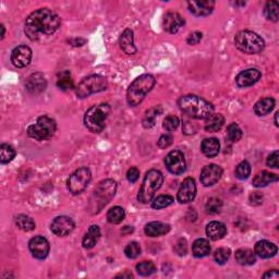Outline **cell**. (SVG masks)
<instances>
[{
    "label": "cell",
    "mask_w": 279,
    "mask_h": 279,
    "mask_svg": "<svg viewBox=\"0 0 279 279\" xmlns=\"http://www.w3.org/2000/svg\"><path fill=\"white\" fill-rule=\"evenodd\" d=\"M137 271L141 276H151L156 271V267L154 263L150 262V261H144V262L139 263L137 265Z\"/></svg>",
    "instance_id": "cell-39"
},
{
    "label": "cell",
    "mask_w": 279,
    "mask_h": 279,
    "mask_svg": "<svg viewBox=\"0 0 279 279\" xmlns=\"http://www.w3.org/2000/svg\"><path fill=\"white\" fill-rule=\"evenodd\" d=\"M124 253L129 259H137L138 256L141 254V246L138 242H130V244L125 246Z\"/></svg>",
    "instance_id": "cell-44"
},
{
    "label": "cell",
    "mask_w": 279,
    "mask_h": 279,
    "mask_svg": "<svg viewBox=\"0 0 279 279\" xmlns=\"http://www.w3.org/2000/svg\"><path fill=\"white\" fill-rule=\"evenodd\" d=\"M57 85L58 87L62 89V91H69V89L74 87L73 80L71 79L69 72H64V73H61L59 75V78H58L57 81Z\"/></svg>",
    "instance_id": "cell-37"
},
{
    "label": "cell",
    "mask_w": 279,
    "mask_h": 279,
    "mask_svg": "<svg viewBox=\"0 0 279 279\" xmlns=\"http://www.w3.org/2000/svg\"><path fill=\"white\" fill-rule=\"evenodd\" d=\"M125 217L124 209L120 206H115V208L110 209L107 213V219L110 224H120Z\"/></svg>",
    "instance_id": "cell-33"
},
{
    "label": "cell",
    "mask_w": 279,
    "mask_h": 279,
    "mask_svg": "<svg viewBox=\"0 0 279 279\" xmlns=\"http://www.w3.org/2000/svg\"><path fill=\"white\" fill-rule=\"evenodd\" d=\"M116 277H122V278L127 277V278H132L133 276H132V274H120V275H117Z\"/></svg>",
    "instance_id": "cell-53"
},
{
    "label": "cell",
    "mask_w": 279,
    "mask_h": 279,
    "mask_svg": "<svg viewBox=\"0 0 279 279\" xmlns=\"http://www.w3.org/2000/svg\"><path fill=\"white\" fill-rule=\"evenodd\" d=\"M60 17L48 8H42L28 17L24 32L31 40H38L45 36H51L60 26Z\"/></svg>",
    "instance_id": "cell-1"
},
{
    "label": "cell",
    "mask_w": 279,
    "mask_h": 279,
    "mask_svg": "<svg viewBox=\"0 0 279 279\" xmlns=\"http://www.w3.org/2000/svg\"><path fill=\"white\" fill-rule=\"evenodd\" d=\"M227 137L230 142H238L242 138V130L236 122L230 123L227 128Z\"/></svg>",
    "instance_id": "cell-40"
},
{
    "label": "cell",
    "mask_w": 279,
    "mask_h": 279,
    "mask_svg": "<svg viewBox=\"0 0 279 279\" xmlns=\"http://www.w3.org/2000/svg\"><path fill=\"white\" fill-rule=\"evenodd\" d=\"M165 165L170 173L174 174H181L186 172V159L180 151H172L166 156Z\"/></svg>",
    "instance_id": "cell-11"
},
{
    "label": "cell",
    "mask_w": 279,
    "mask_h": 279,
    "mask_svg": "<svg viewBox=\"0 0 279 279\" xmlns=\"http://www.w3.org/2000/svg\"><path fill=\"white\" fill-rule=\"evenodd\" d=\"M222 201L217 199V197H211V199L208 201V203H206L205 209L209 214H217L219 213L220 209H222Z\"/></svg>",
    "instance_id": "cell-43"
},
{
    "label": "cell",
    "mask_w": 279,
    "mask_h": 279,
    "mask_svg": "<svg viewBox=\"0 0 279 279\" xmlns=\"http://www.w3.org/2000/svg\"><path fill=\"white\" fill-rule=\"evenodd\" d=\"M1 30H2V33H1V39L4 37V26L1 25Z\"/></svg>",
    "instance_id": "cell-54"
},
{
    "label": "cell",
    "mask_w": 279,
    "mask_h": 279,
    "mask_svg": "<svg viewBox=\"0 0 279 279\" xmlns=\"http://www.w3.org/2000/svg\"><path fill=\"white\" fill-rule=\"evenodd\" d=\"M202 37H203V35H202L201 32L191 33L190 35H189V37L187 38V42L189 45H196L201 42Z\"/></svg>",
    "instance_id": "cell-49"
},
{
    "label": "cell",
    "mask_w": 279,
    "mask_h": 279,
    "mask_svg": "<svg viewBox=\"0 0 279 279\" xmlns=\"http://www.w3.org/2000/svg\"><path fill=\"white\" fill-rule=\"evenodd\" d=\"M52 231L58 237L68 236L73 231L74 222L68 216H58L52 223Z\"/></svg>",
    "instance_id": "cell-13"
},
{
    "label": "cell",
    "mask_w": 279,
    "mask_h": 279,
    "mask_svg": "<svg viewBox=\"0 0 279 279\" xmlns=\"http://www.w3.org/2000/svg\"><path fill=\"white\" fill-rule=\"evenodd\" d=\"M100 238H101L100 227L96 226V225H93V226L89 227L87 235H85L83 238V241H82L83 247H85V249H92V247L95 246Z\"/></svg>",
    "instance_id": "cell-26"
},
{
    "label": "cell",
    "mask_w": 279,
    "mask_h": 279,
    "mask_svg": "<svg viewBox=\"0 0 279 279\" xmlns=\"http://www.w3.org/2000/svg\"><path fill=\"white\" fill-rule=\"evenodd\" d=\"M264 278H278L279 277V274L276 271V269H273V271H269L267 273H265L263 275Z\"/></svg>",
    "instance_id": "cell-52"
},
{
    "label": "cell",
    "mask_w": 279,
    "mask_h": 279,
    "mask_svg": "<svg viewBox=\"0 0 279 279\" xmlns=\"http://www.w3.org/2000/svg\"><path fill=\"white\" fill-rule=\"evenodd\" d=\"M164 177L160 172L156 169H152L144 177L142 187L140 189L138 200L143 204H147L154 197L157 190H159L163 184Z\"/></svg>",
    "instance_id": "cell-6"
},
{
    "label": "cell",
    "mask_w": 279,
    "mask_h": 279,
    "mask_svg": "<svg viewBox=\"0 0 279 279\" xmlns=\"http://www.w3.org/2000/svg\"><path fill=\"white\" fill-rule=\"evenodd\" d=\"M56 128L55 120L47 116H42L36 120L34 124L30 125L28 134L29 137L37 140V141H43V140L52 138L56 132Z\"/></svg>",
    "instance_id": "cell-9"
},
{
    "label": "cell",
    "mask_w": 279,
    "mask_h": 279,
    "mask_svg": "<svg viewBox=\"0 0 279 279\" xmlns=\"http://www.w3.org/2000/svg\"><path fill=\"white\" fill-rule=\"evenodd\" d=\"M158 146L160 148H167L173 144V137L170 134H164L158 140Z\"/></svg>",
    "instance_id": "cell-47"
},
{
    "label": "cell",
    "mask_w": 279,
    "mask_h": 279,
    "mask_svg": "<svg viewBox=\"0 0 279 279\" xmlns=\"http://www.w3.org/2000/svg\"><path fill=\"white\" fill-rule=\"evenodd\" d=\"M179 118L177 116H168L166 117L163 123V127L167 130V131H174V130L179 127Z\"/></svg>",
    "instance_id": "cell-45"
},
{
    "label": "cell",
    "mask_w": 279,
    "mask_h": 279,
    "mask_svg": "<svg viewBox=\"0 0 279 279\" xmlns=\"http://www.w3.org/2000/svg\"><path fill=\"white\" fill-rule=\"evenodd\" d=\"M140 177V170L136 167H132L131 169H129L128 170V173H127V179L129 180L130 182L131 183H134L137 181V180L139 179Z\"/></svg>",
    "instance_id": "cell-50"
},
{
    "label": "cell",
    "mask_w": 279,
    "mask_h": 279,
    "mask_svg": "<svg viewBox=\"0 0 279 279\" xmlns=\"http://www.w3.org/2000/svg\"><path fill=\"white\" fill-rule=\"evenodd\" d=\"M263 202V195L259 192H253L250 195V203L252 205H260Z\"/></svg>",
    "instance_id": "cell-51"
},
{
    "label": "cell",
    "mask_w": 279,
    "mask_h": 279,
    "mask_svg": "<svg viewBox=\"0 0 279 279\" xmlns=\"http://www.w3.org/2000/svg\"><path fill=\"white\" fill-rule=\"evenodd\" d=\"M195 195H196V186L194 180L192 178L184 179L178 191L177 200L181 204L190 203L191 201L194 200Z\"/></svg>",
    "instance_id": "cell-14"
},
{
    "label": "cell",
    "mask_w": 279,
    "mask_h": 279,
    "mask_svg": "<svg viewBox=\"0 0 279 279\" xmlns=\"http://www.w3.org/2000/svg\"><path fill=\"white\" fill-rule=\"evenodd\" d=\"M91 170L87 167L76 169L68 179V190L72 194H80L85 190L87 184L91 181Z\"/></svg>",
    "instance_id": "cell-10"
},
{
    "label": "cell",
    "mask_w": 279,
    "mask_h": 279,
    "mask_svg": "<svg viewBox=\"0 0 279 279\" xmlns=\"http://www.w3.org/2000/svg\"><path fill=\"white\" fill-rule=\"evenodd\" d=\"M222 174L223 169L220 168L218 165L210 164L205 166V167L202 169L200 179L201 182L203 183V186L210 187L219 181L220 178H222Z\"/></svg>",
    "instance_id": "cell-16"
},
{
    "label": "cell",
    "mask_w": 279,
    "mask_h": 279,
    "mask_svg": "<svg viewBox=\"0 0 279 279\" xmlns=\"http://www.w3.org/2000/svg\"><path fill=\"white\" fill-rule=\"evenodd\" d=\"M236 261L240 265L249 266L256 262V256L253 251L249 249H240L236 252Z\"/></svg>",
    "instance_id": "cell-30"
},
{
    "label": "cell",
    "mask_w": 279,
    "mask_h": 279,
    "mask_svg": "<svg viewBox=\"0 0 279 279\" xmlns=\"http://www.w3.org/2000/svg\"><path fill=\"white\" fill-rule=\"evenodd\" d=\"M227 233V227L220 222H211L206 227V235L210 240L217 241L223 239Z\"/></svg>",
    "instance_id": "cell-22"
},
{
    "label": "cell",
    "mask_w": 279,
    "mask_h": 279,
    "mask_svg": "<svg viewBox=\"0 0 279 279\" xmlns=\"http://www.w3.org/2000/svg\"><path fill=\"white\" fill-rule=\"evenodd\" d=\"M30 251L35 259L37 260H44L47 258V255L49 253V250H51V246H49V242L45 239L44 237H34L31 239L29 244Z\"/></svg>",
    "instance_id": "cell-15"
},
{
    "label": "cell",
    "mask_w": 279,
    "mask_h": 279,
    "mask_svg": "<svg viewBox=\"0 0 279 279\" xmlns=\"http://www.w3.org/2000/svg\"><path fill=\"white\" fill-rule=\"evenodd\" d=\"M230 249H228V247H219L218 250L215 251L214 259L218 264L224 265L229 260V258H230Z\"/></svg>",
    "instance_id": "cell-42"
},
{
    "label": "cell",
    "mask_w": 279,
    "mask_h": 279,
    "mask_svg": "<svg viewBox=\"0 0 279 279\" xmlns=\"http://www.w3.org/2000/svg\"><path fill=\"white\" fill-rule=\"evenodd\" d=\"M16 157V151L9 144H2L0 146V161L1 164H8Z\"/></svg>",
    "instance_id": "cell-35"
},
{
    "label": "cell",
    "mask_w": 279,
    "mask_h": 279,
    "mask_svg": "<svg viewBox=\"0 0 279 279\" xmlns=\"http://www.w3.org/2000/svg\"><path fill=\"white\" fill-rule=\"evenodd\" d=\"M262 73L256 69H247L240 72L236 78V82L239 87H247L255 84L261 79Z\"/></svg>",
    "instance_id": "cell-19"
},
{
    "label": "cell",
    "mask_w": 279,
    "mask_h": 279,
    "mask_svg": "<svg viewBox=\"0 0 279 279\" xmlns=\"http://www.w3.org/2000/svg\"><path fill=\"white\" fill-rule=\"evenodd\" d=\"M178 104L180 109L193 119H206L214 112V107L209 102L196 95H184Z\"/></svg>",
    "instance_id": "cell-2"
},
{
    "label": "cell",
    "mask_w": 279,
    "mask_h": 279,
    "mask_svg": "<svg viewBox=\"0 0 279 279\" xmlns=\"http://www.w3.org/2000/svg\"><path fill=\"white\" fill-rule=\"evenodd\" d=\"M266 164L268 167H271V168H275V169L278 168V151H275L273 154L268 156Z\"/></svg>",
    "instance_id": "cell-48"
},
{
    "label": "cell",
    "mask_w": 279,
    "mask_h": 279,
    "mask_svg": "<svg viewBox=\"0 0 279 279\" xmlns=\"http://www.w3.org/2000/svg\"><path fill=\"white\" fill-rule=\"evenodd\" d=\"M189 10L197 17L209 16L214 10L215 1L213 0H200V1H189Z\"/></svg>",
    "instance_id": "cell-17"
},
{
    "label": "cell",
    "mask_w": 279,
    "mask_h": 279,
    "mask_svg": "<svg viewBox=\"0 0 279 279\" xmlns=\"http://www.w3.org/2000/svg\"><path fill=\"white\" fill-rule=\"evenodd\" d=\"M275 107V100L272 97H265L260 100L254 106V112L258 116H266Z\"/></svg>",
    "instance_id": "cell-28"
},
{
    "label": "cell",
    "mask_w": 279,
    "mask_h": 279,
    "mask_svg": "<svg viewBox=\"0 0 279 279\" xmlns=\"http://www.w3.org/2000/svg\"><path fill=\"white\" fill-rule=\"evenodd\" d=\"M236 177L240 180H245L249 178V175L251 174V166L247 163L246 160L242 161L239 165L237 166L236 168Z\"/></svg>",
    "instance_id": "cell-41"
},
{
    "label": "cell",
    "mask_w": 279,
    "mask_h": 279,
    "mask_svg": "<svg viewBox=\"0 0 279 279\" xmlns=\"http://www.w3.org/2000/svg\"><path fill=\"white\" fill-rule=\"evenodd\" d=\"M279 4L277 1H268L266 6L264 8V15L267 17V20H271L274 22L278 21L279 17Z\"/></svg>",
    "instance_id": "cell-36"
},
{
    "label": "cell",
    "mask_w": 279,
    "mask_h": 279,
    "mask_svg": "<svg viewBox=\"0 0 279 279\" xmlns=\"http://www.w3.org/2000/svg\"><path fill=\"white\" fill-rule=\"evenodd\" d=\"M25 87L32 94L42 93L47 87V81L43 73H33L26 80Z\"/></svg>",
    "instance_id": "cell-18"
},
{
    "label": "cell",
    "mask_w": 279,
    "mask_h": 279,
    "mask_svg": "<svg viewBox=\"0 0 279 279\" xmlns=\"http://www.w3.org/2000/svg\"><path fill=\"white\" fill-rule=\"evenodd\" d=\"M237 48L245 53H259L264 49V39L251 31H241L235 37Z\"/></svg>",
    "instance_id": "cell-7"
},
{
    "label": "cell",
    "mask_w": 279,
    "mask_h": 279,
    "mask_svg": "<svg viewBox=\"0 0 279 279\" xmlns=\"http://www.w3.org/2000/svg\"><path fill=\"white\" fill-rule=\"evenodd\" d=\"M108 82L105 76L94 74L83 79L75 87V94L79 98H85L92 94L105 91Z\"/></svg>",
    "instance_id": "cell-8"
},
{
    "label": "cell",
    "mask_w": 279,
    "mask_h": 279,
    "mask_svg": "<svg viewBox=\"0 0 279 279\" xmlns=\"http://www.w3.org/2000/svg\"><path fill=\"white\" fill-rule=\"evenodd\" d=\"M201 150L202 153L209 158H213V157L217 156L219 150H220V144L219 141L216 138H209L203 140V142L201 144Z\"/></svg>",
    "instance_id": "cell-25"
},
{
    "label": "cell",
    "mask_w": 279,
    "mask_h": 279,
    "mask_svg": "<svg viewBox=\"0 0 279 279\" xmlns=\"http://www.w3.org/2000/svg\"><path fill=\"white\" fill-rule=\"evenodd\" d=\"M277 246L267 240L259 241L255 244L254 253L261 259H271L277 253Z\"/></svg>",
    "instance_id": "cell-21"
},
{
    "label": "cell",
    "mask_w": 279,
    "mask_h": 279,
    "mask_svg": "<svg viewBox=\"0 0 279 279\" xmlns=\"http://www.w3.org/2000/svg\"><path fill=\"white\" fill-rule=\"evenodd\" d=\"M277 180H278L277 174L268 173V172H262L255 175L252 184H253L255 188H263V187L268 186L269 183L277 181Z\"/></svg>",
    "instance_id": "cell-29"
},
{
    "label": "cell",
    "mask_w": 279,
    "mask_h": 279,
    "mask_svg": "<svg viewBox=\"0 0 279 279\" xmlns=\"http://www.w3.org/2000/svg\"><path fill=\"white\" fill-rule=\"evenodd\" d=\"M117 184L111 179H106L96 187L93 195L89 200L88 210L92 214H97L109 203L110 200L116 194Z\"/></svg>",
    "instance_id": "cell-3"
},
{
    "label": "cell",
    "mask_w": 279,
    "mask_h": 279,
    "mask_svg": "<svg viewBox=\"0 0 279 279\" xmlns=\"http://www.w3.org/2000/svg\"><path fill=\"white\" fill-rule=\"evenodd\" d=\"M192 252L195 258H205L210 253L209 242L206 239H197L193 244Z\"/></svg>",
    "instance_id": "cell-31"
},
{
    "label": "cell",
    "mask_w": 279,
    "mask_h": 279,
    "mask_svg": "<svg viewBox=\"0 0 279 279\" xmlns=\"http://www.w3.org/2000/svg\"><path fill=\"white\" fill-rule=\"evenodd\" d=\"M155 78L152 74H142L133 81L128 88L127 102L131 107L138 106L146 94L154 87Z\"/></svg>",
    "instance_id": "cell-4"
},
{
    "label": "cell",
    "mask_w": 279,
    "mask_h": 279,
    "mask_svg": "<svg viewBox=\"0 0 279 279\" xmlns=\"http://www.w3.org/2000/svg\"><path fill=\"white\" fill-rule=\"evenodd\" d=\"M16 225L23 231H32L35 229V222L26 215L17 216Z\"/></svg>",
    "instance_id": "cell-34"
},
{
    "label": "cell",
    "mask_w": 279,
    "mask_h": 279,
    "mask_svg": "<svg viewBox=\"0 0 279 279\" xmlns=\"http://www.w3.org/2000/svg\"><path fill=\"white\" fill-rule=\"evenodd\" d=\"M225 123V118L220 114H211L206 118L204 128L208 132H217L223 128Z\"/></svg>",
    "instance_id": "cell-27"
},
{
    "label": "cell",
    "mask_w": 279,
    "mask_h": 279,
    "mask_svg": "<svg viewBox=\"0 0 279 279\" xmlns=\"http://www.w3.org/2000/svg\"><path fill=\"white\" fill-rule=\"evenodd\" d=\"M184 25V19L177 12H169L164 17V29L170 34L178 33Z\"/></svg>",
    "instance_id": "cell-20"
},
{
    "label": "cell",
    "mask_w": 279,
    "mask_h": 279,
    "mask_svg": "<svg viewBox=\"0 0 279 279\" xmlns=\"http://www.w3.org/2000/svg\"><path fill=\"white\" fill-rule=\"evenodd\" d=\"M174 203V197L172 195H159L152 202V208L154 209H161L168 208Z\"/></svg>",
    "instance_id": "cell-38"
},
{
    "label": "cell",
    "mask_w": 279,
    "mask_h": 279,
    "mask_svg": "<svg viewBox=\"0 0 279 279\" xmlns=\"http://www.w3.org/2000/svg\"><path fill=\"white\" fill-rule=\"evenodd\" d=\"M144 231L148 237H160L170 231V226L168 224H164L161 222H152L146 225Z\"/></svg>",
    "instance_id": "cell-23"
},
{
    "label": "cell",
    "mask_w": 279,
    "mask_h": 279,
    "mask_svg": "<svg viewBox=\"0 0 279 279\" xmlns=\"http://www.w3.org/2000/svg\"><path fill=\"white\" fill-rule=\"evenodd\" d=\"M32 60V51L26 45H20V46L13 49L11 53V61L17 68H25L30 65Z\"/></svg>",
    "instance_id": "cell-12"
},
{
    "label": "cell",
    "mask_w": 279,
    "mask_h": 279,
    "mask_svg": "<svg viewBox=\"0 0 279 279\" xmlns=\"http://www.w3.org/2000/svg\"><path fill=\"white\" fill-rule=\"evenodd\" d=\"M277 117H278V112H276V115H275V124L278 127V121H277Z\"/></svg>",
    "instance_id": "cell-55"
},
{
    "label": "cell",
    "mask_w": 279,
    "mask_h": 279,
    "mask_svg": "<svg viewBox=\"0 0 279 279\" xmlns=\"http://www.w3.org/2000/svg\"><path fill=\"white\" fill-rule=\"evenodd\" d=\"M174 252L180 256H183L187 254L188 252V244H187V241L184 239H180L178 240L177 244L174 245Z\"/></svg>",
    "instance_id": "cell-46"
},
{
    "label": "cell",
    "mask_w": 279,
    "mask_h": 279,
    "mask_svg": "<svg viewBox=\"0 0 279 279\" xmlns=\"http://www.w3.org/2000/svg\"><path fill=\"white\" fill-rule=\"evenodd\" d=\"M110 114V106L108 104H98L89 108L84 116V124L89 131L100 133L104 130L106 120Z\"/></svg>",
    "instance_id": "cell-5"
},
{
    "label": "cell",
    "mask_w": 279,
    "mask_h": 279,
    "mask_svg": "<svg viewBox=\"0 0 279 279\" xmlns=\"http://www.w3.org/2000/svg\"><path fill=\"white\" fill-rule=\"evenodd\" d=\"M160 112H161L160 107H153V108H151V109H148L145 112V115H144V118L142 121L144 128L150 129L152 127H154L156 117L158 116Z\"/></svg>",
    "instance_id": "cell-32"
},
{
    "label": "cell",
    "mask_w": 279,
    "mask_h": 279,
    "mask_svg": "<svg viewBox=\"0 0 279 279\" xmlns=\"http://www.w3.org/2000/svg\"><path fill=\"white\" fill-rule=\"evenodd\" d=\"M119 44L121 49H122L127 55H133V53L137 52V47L134 46L132 30L127 29L122 34H121Z\"/></svg>",
    "instance_id": "cell-24"
}]
</instances>
